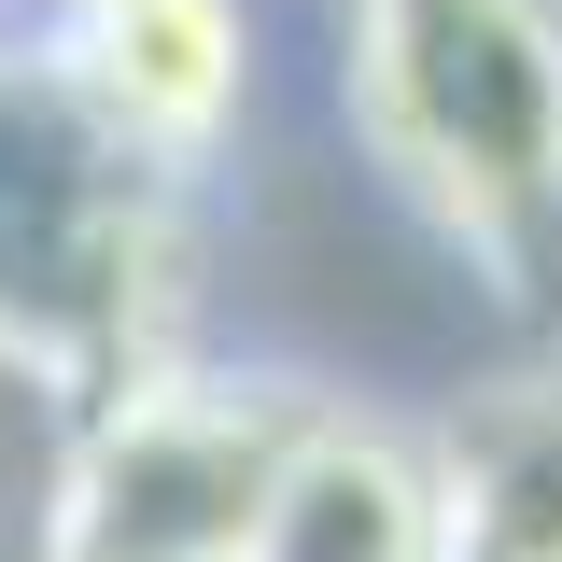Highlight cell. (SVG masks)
Segmentation results:
<instances>
[{
    "instance_id": "obj_1",
    "label": "cell",
    "mask_w": 562,
    "mask_h": 562,
    "mask_svg": "<svg viewBox=\"0 0 562 562\" xmlns=\"http://www.w3.org/2000/svg\"><path fill=\"white\" fill-rule=\"evenodd\" d=\"M324 85L436 268L562 351V0H324Z\"/></svg>"
},
{
    "instance_id": "obj_2",
    "label": "cell",
    "mask_w": 562,
    "mask_h": 562,
    "mask_svg": "<svg viewBox=\"0 0 562 562\" xmlns=\"http://www.w3.org/2000/svg\"><path fill=\"white\" fill-rule=\"evenodd\" d=\"M0 338H29L85 408L198 351V183L99 127L57 43H0Z\"/></svg>"
},
{
    "instance_id": "obj_3",
    "label": "cell",
    "mask_w": 562,
    "mask_h": 562,
    "mask_svg": "<svg viewBox=\"0 0 562 562\" xmlns=\"http://www.w3.org/2000/svg\"><path fill=\"white\" fill-rule=\"evenodd\" d=\"M324 394L338 380H310V366L183 351L169 380L85 408L57 562H254L268 492H281V464H295V436H310Z\"/></svg>"
},
{
    "instance_id": "obj_4",
    "label": "cell",
    "mask_w": 562,
    "mask_h": 562,
    "mask_svg": "<svg viewBox=\"0 0 562 562\" xmlns=\"http://www.w3.org/2000/svg\"><path fill=\"white\" fill-rule=\"evenodd\" d=\"M254 562H464V492H450L436 408L324 394L295 464H281V492H268Z\"/></svg>"
},
{
    "instance_id": "obj_5",
    "label": "cell",
    "mask_w": 562,
    "mask_h": 562,
    "mask_svg": "<svg viewBox=\"0 0 562 562\" xmlns=\"http://www.w3.org/2000/svg\"><path fill=\"white\" fill-rule=\"evenodd\" d=\"M70 85L99 99V127L155 155L169 183H211L239 127H254V70H268V29H254V0H127V14H99L85 43H57Z\"/></svg>"
},
{
    "instance_id": "obj_6",
    "label": "cell",
    "mask_w": 562,
    "mask_h": 562,
    "mask_svg": "<svg viewBox=\"0 0 562 562\" xmlns=\"http://www.w3.org/2000/svg\"><path fill=\"white\" fill-rule=\"evenodd\" d=\"M464 562H562V351H520L464 394H436Z\"/></svg>"
},
{
    "instance_id": "obj_7",
    "label": "cell",
    "mask_w": 562,
    "mask_h": 562,
    "mask_svg": "<svg viewBox=\"0 0 562 562\" xmlns=\"http://www.w3.org/2000/svg\"><path fill=\"white\" fill-rule=\"evenodd\" d=\"M70 450H85V394L29 338H0V562H57Z\"/></svg>"
},
{
    "instance_id": "obj_8",
    "label": "cell",
    "mask_w": 562,
    "mask_h": 562,
    "mask_svg": "<svg viewBox=\"0 0 562 562\" xmlns=\"http://www.w3.org/2000/svg\"><path fill=\"white\" fill-rule=\"evenodd\" d=\"M99 14H127V0H14V29H29V43H85Z\"/></svg>"
},
{
    "instance_id": "obj_9",
    "label": "cell",
    "mask_w": 562,
    "mask_h": 562,
    "mask_svg": "<svg viewBox=\"0 0 562 562\" xmlns=\"http://www.w3.org/2000/svg\"><path fill=\"white\" fill-rule=\"evenodd\" d=\"M0 43H14V0H0Z\"/></svg>"
}]
</instances>
